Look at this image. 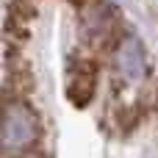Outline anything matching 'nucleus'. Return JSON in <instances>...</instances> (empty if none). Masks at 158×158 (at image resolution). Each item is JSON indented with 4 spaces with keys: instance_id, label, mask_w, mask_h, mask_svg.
I'll list each match as a JSON object with an SVG mask.
<instances>
[{
    "instance_id": "f257e3e1",
    "label": "nucleus",
    "mask_w": 158,
    "mask_h": 158,
    "mask_svg": "<svg viewBox=\"0 0 158 158\" xmlns=\"http://www.w3.org/2000/svg\"><path fill=\"white\" fill-rule=\"evenodd\" d=\"M39 142V117L25 100H8L6 103V119H3V147L6 153H25L33 150Z\"/></svg>"
},
{
    "instance_id": "f03ea898",
    "label": "nucleus",
    "mask_w": 158,
    "mask_h": 158,
    "mask_svg": "<svg viewBox=\"0 0 158 158\" xmlns=\"http://www.w3.org/2000/svg\"><path fill=\"white\" fill-rule=\"evenodd\" d=\"M114 58H117V69H119L128 81H139V78L144 75V69H147L144 50H142V44H139L133 36H125V39L117 44Z\"/></svg>"
},
{
    "instance_id": "7ed1b4c3",
    "label": "nucleus",
    "mask_w": 158,
    "mask_h": 158,
    "mask_svg": "<svg viewBox=\"0 0 158 158\" xmlns=\"http://www.w3.org/2000/svg\"><path fill=\"white\" fill-rule=\"evenodd\" d=\"M67 94L75 106H86L94 94V67L86 61H75L67 75Z\"/></svg>"
}]
</instances>
